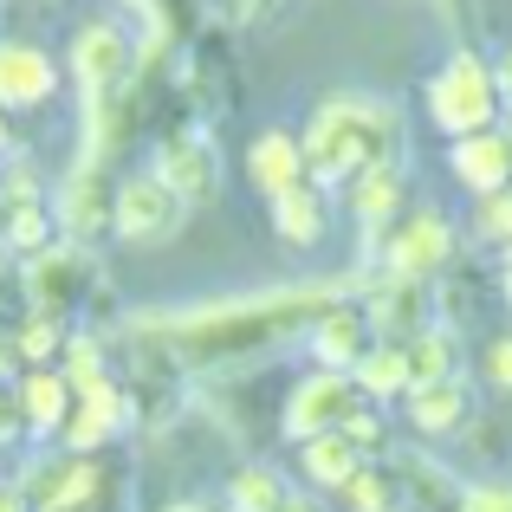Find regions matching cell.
<instances>
[{
	"label": "cell",
	"instance_id": "5b68a950",
	"mask_svg": "<svg viewBox=\"0 0 512 512\" xmlns=\"http://www.w3.org/2000/svg\"><path fill=\"white\" fill-rule=\"evenodd\" d=\"M376 253H383V273L396 279H435L441 266L454 260V221L441 208H409L376 234Z\"/></svg>",
	"mask_w": 512,
	"mask_h": 512
},
{
	"label": "cell",
	"instance_id": "d4e9b609",
	"mask_svg": "<svg viewBox=\"0 0 512 512\" xmlns=\"http://www.w3.org/2000/svg\"><path fill=\"white\" fill-rule=\"evenodd\" d=\"M286 500H292V487L279 480V467H266V461H247L227 480V512H279Z\"/></svg>",
	"mask_w": 512,
	"mask_h": 512
},
{
	"label": "cell",
	"instance_id": "8992f818",
	"mask_svg": "<svg viewBox=\"0 0 512 512\" xmlns=\"http://www.w3.org/2000/svg\"><path fill=\"white\" fill-rule=\"evenodd\" d=\"M182 221H188V201L175 195L156 169L117 182V214H111L117 240H130V247H163V240L182 234Z\"/></svg>",
	"mask_w": 512,
	"mask_h": 512
},
{
	"label": "cell",
	"instance_id": "60d3db41",
	"mask_svg": "<svg viewBox=\"0 0 512 512\" xmlns=\"http://www.w3.org/2000/svg\"><path fill=\"white\" fill-rule=\"evenodd\" d=\"M506 305H512V247H506Z\"/></svg>",
	"mask_w": 512,
	"mask_h": 512
},
{
	"label": "cell",
	"instance_id": "b9f144b4",
	"mask_svg": "<svg viewBox=\"0 0 512 512\" xmlns=\"http://www.w3.org/2000/svg\"><path fill=\"white\" fill-rule=\"evenodd\" d=\"M0 221H7V188H0Z\"/></svg>",
	"mask_w": 512,
	"mask_h": 512
},
{
	"label": "cell",
	"instance_id": "ffe728a7",
	"mask_svg": "<svg viewBox=\"0 0 512 512\" xmlns=\"http://www.w3.org/2000/svg\"><path fill=\"white\" fill-rule=\"evenodd\" d=\"M350 376H357L363 402H396V396H409V389H415L409 344H396V338H376V344H370V357H363Z\"/></svg>",
	"mask_w": 512,
	"mask_h": 512
},
{
	"label": "cell",
	"instance_id": "cb8c5ba5",
	"mask_svg": "<svg viewBox=\"0 0 512 512\" xmlns=\"http://www.w3.org/2000/svg\"><path fill=\"white\" fill-rule=\"evenodd\" d=\"M0 234H7L13 253H46L52 240H59V214H52V201H7V221H0Z\"/></svg>",
	"mask_w": 512,
	"mask_h": 512
},
{
	"label": "cell",
	"instance_id": "30bf717a",
	"mask_svg": "<svg viewBox=\"0 0 512 512\" xmlns=\"http://www.w3.org/2000/svg\"><path fill=\"white\" fill-rule=\"evenodd\" d=\"M124 428H130V389L117 383V376H104V383L78 389L72 415H65V428H59V448L65 454H98V448H111Z\"/></svg>",
	"mask_w": 512,
	"mask_h": 512
},
{
	"label": "cell",
	"instance_id": "74e56055",
	"mask_svg": "<svg viewBox=\"0 0 512 512\" xmlns=\"http://www.w3.org/2000/svg\"><path fill=\"white\" fill-rule=\"evenodd\" d=\"M13 286H20V279H13V273H7V260H0V305L13 299Z\"/></svg>",
	"mask_w": 512,
	"mask_h": 512
},
{
	"label": "cell",
	"instance_id": "f35d334b",
	"mask_svg": "<svg viewBox=\"0 0 512 512\" xmlns=\"http://www.w3.org/2000/svg\"><path fill=\"white\" fill-rule=\"evenodd\" d=\"M163 512H214L208 500H175V506H163Z\"/></svg>",
	"mask_w": 512,
	"mask_h": 512
},
{
	"label": "cell",
	"instance_id": "9a60e30c",
	"mask_svg": "<svg viewBox=\"0 0 512 512\" xmlns=\"http://www.w3.org/2000/svg\"><path fill=\"white\" fill-rule=\"evenodd\" d=\"M52 91H59V65H52V52L26 46V39H0V111L46 104Z\"/></svg>",
	"mask_w": 512,
	"mask_h": 512
},
{
	"label": "cell",
	"instance_id": "e575fe53",
	"mask_svg": "<svg viewBox=\"0 0 512 512\" xmlns=\"http://www.w3.org/2000/svg\"><path fill=\"white\" fill-rule=\"evenodd\" d=\"M493 78H500V91H506V111H512V52H500V59H493Z\"/></svg>",
	"mask_w": 512,
	"mask_h": 512
},
{
	"label": "cell",
	"instance_id": "7bdbcfd3",
	"mask_svg": "<svg viewBox=\"0 0 512 512\" xmlns=\"http://www.w3.org/2000/svg\"><path fill=\"white\" fill-rule=\"evenodd\" d=\"M506 137H512V111H506Z\"/></svg>",
	"mask_w": 512,
	"mask_h": 512
},
{
	"label": "cell",
	"instance_id": "4dcf8cb0",
	"mask_svg": "<svg viewBox=\"0 0 512 512\" xmlns=\"http://www.w3.org/2000/svg\"><path fill=\"white\" fill-rule=\"evenodd\" d=\"M480 234L500 240V247H512V188L493 195V201H480Z\"/></svg>",
	"mask_w": 512,
	"mask_h": 512
},
{
	"label": "cell",
	"instance_id": "7c38bea8",
	"mask_svg": "<svg viewBox=\"0 0 512 512\" xmlns=\"http://www.w3.org/2000/svg\"><path fill=\"white\" fill-rule=\"evenodd\" d=\"M363 312H370L376 338L409 344V338H422V331L435 325V292H428L422 279H396V273H383V279H370V292H363Z\"/></svg>",
	"mask_w": 512,
	"mask_h": 512
},
{
	"label": "cell",
	"instance_id": "ab89813d",
	"mask_svg": "<svg viewBox=\"0 0 512 512\" xmlns=\"http://www.w3.org/2000/svg\"><path fill=\"white\" fill-rule=\"evenodd\" d=\"M13 150V130H7V111H0V156Z\"/></svg>",
	"mask_w": 512,
	"mask_h": 512
},
{
	"label": "cell",
	"instance_id": "9c48e42d",
	"mask_svg": "<svg viewBox=\"0 0 512 512\" xmlns=\"http://www.w3.org/2000/svg\"><path fill=\"white\" fill-rule=\"evenodd\" d=\"M72 78L85 85V98H117V91H130V78H137V46H130L124 26L91 20L85 33L72 39Z\"/></svg>",
	"mask_w": 512,
	"mask_h": 512
},
{
	"label": "cell",
	"instance_id": "7402d4cb",
	"mask_svg": "<svg viewBox=\"0 0 512 512\" xmlns=\"http://www.w3.org/2000/svg\"><path fill=\"white\" fill-rule=\"evenodd\" d=\"M273 227H279V240H286V247H318V240H325V227H331L325 188L305 182V188H292V195H279L273 201Z\"/></svg>",
	"mask_w": 512,
	"mask_h": 512
},
{
	"label": "cell",
	"instance_id": "603a6c76",
	"mask_svg": "<svg viewBox=\"0 0 512 512\" xmlns=\"http://www.w3.org/2000/svg\"><path fill=\"white\" fill-rule=\"evenodd\" d=\"M402 480V500H409L415 512L422 506H461V480L448 474L441 461H428V454H402V461H389Z\"/></svg>",
	"mask_w": 512,
	"mask_h": 512
},
{
	"label": "cell",
	"instance_id": "e0dca14e",
	"mask_svg": "<svg viewBox=\"0 0 512 512\" xmlns=\"http://www.w3.org/2000/svg\"><path fill=\"white\" fill-rule=\"evenodd\" d=\"M402 409H409V428L428 441L441 435H461L467 415H474V389L461 383V376H441V383H415L409 396H402Z\"/></svg>",
	"mask_w": 512,
	"mask_h": 512
},
{
	"label": "cell",
	"instance_id": "44dd1931",
	"mask_svg": "<svg viewBox=\"0 0 512 512\" xmlns=\"http://www.w3.org/2000/svg\"><path fill=\"white\" fill-rule=\"evenodd\" d=\"M350 214L363 221V234H383V227L402 214V163L363 169L357 182H350Z\"/></svg>",
	"mask_w": 512,
	"mask_h": 512
},
{
	"label": "cell",
	"instance_id": "7a4b0ae2",
	"mask_svg": "<svg viewBox=\"0 0 512 512\" xmlns=\"http://www.w3.org/2000/svg\"><path fill=\"white\" fill-rule=\"evenodd\" d=\"M402 163V111L389 98H325L305 124V175L350 188L363 169Z\"/></svg>",
	"mask_w": 512,
	"mask_h": 512
},
{
	"label": "cell",
	"instance_id": "52a82bcc",
	"mask_svg": "<svg viewBox=\"0 0 512 512\" xmlns=\"http://www.w3.org/2000/svg\"><path fill=\"white\" fill-rule=\"evenodd\" d=\"M52 214H59V234H65V240H85V247H91L98 234H111V214H117L111 163L78 150V163L65 169L59 195H52Z\"/></svg>",
	"mask_w": 512,
	"mask_h": 512
},
{
	"label": "cell",
	"instance_id": "3957f363",
	"mask_svg": "<svg viewBox=\"0 0 512 512\" xmlns=\"http://www.w3.org/2000/svg\"><path fill=\"white\" fill-rule=\"evenodd\" d=\"M428 117H435V130H448L454 143L480 137V130H500L506 91H500V78H493V59L454 52V59L428 78Z\"/></svg>",
	"mask_w": 512,
	"mask_h": 512
},
{
	"label": "cell",
	"instance_id": "8fae6325",
	"mask_svg": "<svg viewBox=\"0 0 512 512\" xmlns=\"http://www.w3.org/2000/svg\"><path fill=\"white\" fill-rule=\"evenodd\" d=\"M150 169L163 175L188 208H201V201L221 195V150H214V137H201V130H175V137H163Z\"/></svg>",
	"mask_w": 512,
	"mask_h": 512
},
{
	"label": "cell",
	"instance_id": "8d00e7d4",
	"mask_svg": "<svg viewBox=\"0 0 512 512\" xmlns=\"http://www.w3.org/2000/svg\"><path fill=\"white\" fill-rule=\"evenodd\" d=\"M279 512H318V500H312V493H292V500L279 506Z\"/></svg>",
	"mask_w": 512,
	"mask_h": 512
},
{
	"label": "cell",
	"instance_id": "484cf974",
	"mask_svg": "<svg viewBox=\"0 0 512 512\" xmlns=\"http://www.w3.org/2000/svg\"><path fill=\"white\" fill-rule=\"evenodd\" d=\"M409 363H415V383L461 376V344H454V325H428L422 338H409Z\"/></svg>",
	"mask_w": 512,
	"mask_h": 512
},
{
	"label": "cell",
	"instance_id": "d6a6232c",
	"mask_svg": "<svg viewBox=\"0 0 512 512\" xmlns=\"http://www.w3.org/2000/svg\"><path fill=\"white\" fill-rule=\"evenodd\" d=\"M26 428V415H20V396H7V383H0V448H7L13 435Z\"/></svg>",
	"mask_w": 512,
	"mask_h": 512
},
{
	"label": "cell",
	"instance_id": "836d02e7",
	"mask_svg": "<svg viewBox=\"0 0 512 512\" xmlns=\"http://www.w3.org/2000/svg\"><path fill=\"white\" fill-rule=\"evenodd\" d=\"M0 512H33V500L20 493V480H13V487H0Z\"/></svg>",
	"mask_w": 512,
	"mask_h": 512
},
{
	"label": "cell",
	"instance_id": "ee69618b",
	"mask_svg": "<svg viewBox=\"0 0 512 512\" xmlns=\"http://www.w3.org/2000/svg\"><path fill=\"white\" fill-rule=\"evenodd\" d=\"M396 512H415V506H396Z\"/></svg>",
	"mask_w": 512,
	"mask_h": 512
},
{
	"label": "cell",
	"instance_id": "1f68e13d",
	"mask_svg": "<svg viewBox=\"0 0 512 512\" xmlns=\"http://www.w3.org/2000/svg\"><path fill=\"white\" fill-rule=\"evenodd\" d=\"M480 370H487V383L500 389V396H512V331H506V338H493V344H487V357H480Z\"/></svg>",
	"mask_w": 512,
	"mask_h": 512
},
{
	"label": "cell",
	"instance_id": "f546056e",
	"mask_svg": "<svg viewBox=\"0 0 512 512\" xmlns=\"http://www.w3.org/2000/svg\"><path fill=\"white\" fill-rule=\"evenodd\" d=\"M344 435L350 441H357V448L363 454H376V448H383V409H376V402H357V409H350V422H344Z\"/></svg>",
	"mask_w": 512,
	"mask_h": 512
},
{
	"label": "cell",
	"instance_id": "ba28073f",
	"mask_svg": "<svg viewBox=\"0 0 512 512\" xmlns=\"http://www.w3.org/2000/svg\"><path fill=\"white\" fill-rule=\"evenodd\" d=\"M357 402H363V389H357V376H350V370H312V376H299L292 396H286V435L292 441L331 435V428L350 422Z\"/></svg>",
	"mask_w": 512,
	"mask_h": 512
},
{
	"label": "cell",
	"instance_id": "83f0119b",
	"mask_svg": "<svg viewBox=\"0 0 512 512\" xmlns=\"http://www.w3.org/2000/svg\"><path fill=\"white\" fill-rule=\"evenodd\" d=\"M13 350H20L26 370H46V363H59V357H65V318L33 312L20 331H13Z\"/></svg>",
	"mask_w": 512,
	"mask_h": 512
},
{
	"label": "cell",
	"instance_id": "5bb4252c",
	"mask_svg": "<svg viewBox=\"0 0 512 512\" xmlns=\"http://www.w3.org/2000/svg\"><path fill=\"white\" fill-rule=\"evenodd\" d=\"M448 169H454V182H461L467 195H480V201L506 195L512 188V137H506V124L480 130V137H461L448 150Z\"/></svg>",
	"mask_w": 512,
	"mask_h": 512
},
{
	"label": "cell",
	"instance_id": "6da1fadb",
	"mask_svg": "<svg viewBox=\"0 0 512 512\" xmlns=\"http://www.w3.org/2000/svg\"><path fill=\"white\" fill-rule=\"evenodd\" d=\"M338 299H350L344 279H305L279 292H247L221 305H182V312H137L130 318V350H150L182 370H227V363L266 357V350L305 338Z\"/></svg>",
	"mask_w": 512,
	"mask_h": 512
},
{
	"label": "cell",
	"instance_id": "4316f807",
	"mask_svg": "<svg viewBox=\"0 0 512 512\" xmlns=\"http://www.w3.org/2000/svg\"><path fill=\"white\" fill-rule=\"evenodd\" d=\"M344 506H350V512H396V506H409V500H402L396 467L363 461L357 474H350V487H344Z\"/></svg>",
	"mask_w": 512,
	"mask_h": 512
},
{
	"label": "cell",
	"instance_id": "2e32d148",
	"mask_svg": "<svg viewBox=\"0 0 512 512\" xmlns=\"http://www.w3.org/2000/svg\"><path fill=\"white\" fill-rule=\"evenodd\" d=\"M247 175L266 201L305 188L312 182V175H305V137H292V130H260V137L247 143Z\"/></svg>",
	"mask_w": 512,
	"mask_h": 512
},
{
	"label": "cell",
	"instance_id": "277c9868",
	"mask_svg": "<svg viewBox=\"0 0 512 512\" xmlns=\"http://www.w3.org/2000/svg\"><path fill=\"white\" fill-rule=\"evenodd\" d=\"M20 292H26V305H33V312L72 318L78 305L98 292V260H91L85 240H52L46 253H33V260H26Z\"/></svg>",
	"mask_w": 512,
	"mask_h": 512
},
{
	"label": "cell",
	"instance_id": "d6986e66",
	"mask_svg": "<svg viewBox=\"0 0 512 512\" xmlns=\"http://www.w3.org/2000/svg\"><path fill=\"white\" fill-rule=\"evenodd\" d=\"M370 461V454L357 448V441L344 435V428H331V435H312V441H299V474L312 480L318 493H344L350 487V474Z\"/></svg>",
	"mask_w": 512,
	"mask_h": 512
},
{
	"label": "cell",
	"instance_id": "4fadbf2b",
	"mask_svg": "<svg viewBox=\"0 0 512 512\" xmlns=\"http://www.w3.org/2000/svg\"><path fill=\"white\" fill-rule=\"evenodd\" d=\"M370 344H376V325H370V312H363V299H338L305 331V350H312L318 370H357V363L370 357Z\"/></svg>",
	"mask_w": 512,
	"mask_h": 512
},
{
	"label": "cell",
	"instance_id": "ac0fdd59",
	"mask_svg": "<svg viewBox=\"0 0 512 512\" xmlns=\"http://www.w3.org/2000/svg\"><path fill=\"white\" fill-rule=\"evenodd\" d=\"M13 396H20L26 435H39V441H59V428H65V415H72L78 389H72V376H65L59 363H46V370H26Z\"/></svg>",
	"mask_w": 512,
	"mask_h": 512
},
{
	"label": "cell",
	"instance_id": "d590c367",
	"mask_svg": "<svg viewBox=\"0 0 512 512\" xmlns=\"http://www.w3.org/2000/svg\"><path fill=\"white\" fill-rule=\"evenodd\" d=\"M13 363H20V350H13V338L0 331V383H7V370H13Z\"/></svg>",
	"mask_w": 512,
	"mask_h": 512
},
{
	"label": "cell",
	"instance_id": "f1b7e54d",
	"mask_svg": "<svg viewBox=\"0 0 512 512\" xmlns=\"http://www.w3.org/2000/svg\"><path fill=\"white\" fill-rule=\"evenodd\" d=\"M454 512H512V480H474V487H461Z\"/></svg>",
	"mask_w": 512,
	"mask_h": 512
}]
</instances>
